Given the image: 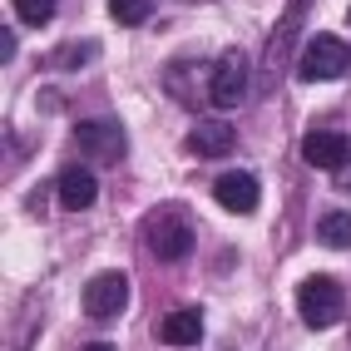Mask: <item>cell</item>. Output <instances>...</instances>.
Listing matches in <instances>:
<instances>
[{
  "label": "cell",
  "instance_id": "ac0fdd59",
  "mask_svg": "<svg viewBox=\"0 0 351 351\" xmlns=\"http://www.w3.org/2000/svg\"><path fill=\"white\" fill-rule=\"evenodd\" d=\"M346 15H351V10H346Z\"/></svg>",
  "mask_w": 351,
  "mask_h": 351
},
{
  "label": "cell",
  "instance_id": "4fadbf2b",
  "mask_svg": "<svg viewBox=\"0 0 351 351\" xmlns=\"http://www.w3.org/2000/svg\"><path fill=\"white\" fill-rule=\"evenodd\" d=\"M317 243L322 247H351V208H332V213L317 218Z\"/></svg>",
  "mask_w": 351,
  "mask_h": 351
},
{
  "label": "cell",
  "instance_id": "3957f363",
  "mask_svg": "<svg viewBox=\"0 0 351 351\" xmlns=\"http://www.w3.org/2000/svg\"><path fill=\"white\" fill-rule=\"evenodd\" d=\"M351 69V45H341L332 30H322L312 40H302V60H297V80L302 84H322V80H341Z\"/></svg>",
  "mask_w": 351,
  "mask_h": 351
},
{
  "label": "cell",
  "instance_id": "5b68a950",
  "mask_svg": "<svg viewBox=\"0 0 351 351\" xmlns=\"http://www.w3.org/2000/svg\"><path fill=\"white\" fill-rule=\"evenodd\" d=\"M243 99H247V55H243V50H228V55L213 64V75H208V104L238 109Z\"/></svg>",
  "mask_w": 351,
  "mask_h": 351
},
{
  "label": "cell",
  "instance_id": "8992f818",
  "mask_svg": "<svg viewBox=\"0 0 351 351\" xmlns=\"http://www.w3.org/2000/svg\"><path fill=\"white\" fill-rule=\"evenodd\" d=\"M75 149L89 154V158L114 163V158L129 154V138H124V129L114 119H84V124H75Z\"/></svg>",
  "mask_w": 351,
  "mask_h": 351
},
{
  "label": "cell",
  "instance_id": "6da1fadb",
  "mask_svg": "<svg viewBox=\"0 0 351 351\" xmlns=\"http://www.w3.org/2000/svg\"><path fill=\"white\" fill-rule=\"evenodd\" d=\"M138 238H144V247L158 257V263H183V257L193 252V218L183 213L178 203H163L154 208V213L138 223Z\"/></svg>",
  "mask_w": 351,
  "mask_h": 351
},
{
  "label": "cell",
  "instance_id": "2e32d148",
  "mask_svg": "<svg viewBox=\"0 0 351 351\" xmlns=\"http://www.w3.org/2000/svg\"><path fill=\"white\" fill-rule=\"evenodd\" d=\"M0 60H15V30H0Z\"/></svg>",
  "mask_w": 351,
  "mask_h": 351
},
{
  "label": "cell",
  "instance_id": "5bb4252c",
  "mask_svg": "<svg viewBox=\"0 0 351 351\" xmlns=\"http://www.w3.org/2000/svg\"><path fill=\"white\" fill-rule=\"evenodd\" d=\"M109 15H114V25H144V20L154 15V0H104Z\"/></svg>",
  "mask_w": 351,
  "mask_h": 351
},
{
  "label": "cell",
  "instance_id": "7a4b0ae2",
  "mask_svg": "<svg viewBox=\"0 0 351 351\" xmlns=\"http://www.w3.org/2000/svg\"><path fill=\"white\" fill-rule=\"evenodd\" d=\"M341 307H346V292H341L337 277L312 272V277H302V282H297V312H302V322H307L312 332L337 326L341 322Z\"/></svg>",
  "mask_w": 351,
  "mask_h": 351
},
{
  "label": "cell",
  "instance_id": "e0dca14e",
  "mask_svg": "<svg viewBox=\"0 0 351 351\" xmlns=\"http://www.w3.org/2000/svg\"><path fill=\"white\" fill-rule=\"evenodd\" d=\"M337 178H341V189H351V173H337Z\"/></svg>",
  "mask_w": 351,
  "mask_h": 351
},
{
  "label": "cell",
  "instance_id": "277c9868",
  "mask_svg": "<svg viewBox=\"0 0 351 351\" xmlns=\"http://www.w3.org/2000/svg\"><path fill=\"white\" fill-rule=\"evenodd\" d=\"M80 302H84V312L95 317V322H114V317L129 307V277L124 272H95L84 282Z\"/></svg>",
  "mask_w": 351,
  "mask_h": 351
},
{
  "label": "cell",
  "instance_id": "9a60e30c",
  "mask_svg": "<svg viewBox=\"0 0 351 351\" xmlns=\"http://www.w3.org/2000/svg\"><path fill=\"white\" fill-rule=\"evenodd\" d=\"M10 5H15V15L20 20H25V25H50V20H55V5H60V0H10Z\"/></svg>",
  "mask_w": 351,
  "mask_h": 351
},
{
  "label": "cell",
  "instance_id": "ba28073f",
  "mask_svg": "<svg viewBox=\"0 0 351 351\" xmlns=\"http://www.w3.org/2000/svg\"><path fill=\"white\" fill-rule=\"evenodd\" d=\"M213 203L228 208V213H238V218H247V213H257V203H263V189H257L252 173L232 169V173H218L213 178Z\"/></svg>",
  "mask_w": 351,
  "mask_h": 351
},
{
  "label": "cell",
  "instance_id": "30bf717a",
  "mask_svg": "<svg viewBox=\"0 0 351 351\" xmlns=\"http://www.w3.org/2000/svg\"><path fill=\"white\" fill-rule=\"evenodd\" d=\"M302 10H307V0H292L287 5V15H282V25L272 30V40H267V69L272 75H282L287 69V60H292V50H297V25H302Z\"/></svg>",
  "mask_w": 351,
  "mask_h": 351
},
{
  "label": "cell",
  "instance_id": "7c38bea8",
  "mask_svg": "<svg viewBox=\"0 0 351 351\" xmlns=\"http://www.w3.org/2000/svg\"><path fill=\"white\" fill-rule=\"evenodd\" d=\"M189 149L203 154V158H228L232 149H238V134H232V124H193Z\"/></svg>",
  "mask_w": 351,
  "mask_h": 351
},
{
  "label": "cell",
  "instance_id": "8fae6325",
  "mask_svg": "<svg viewBox=\"0 0 351 351\" xmlns=\"http://www.w3.org/2000/svg\"><path fill=\"white\" fill-rule=\"evenodd\" d=\"M158 337L169 341V346H198V341H203V312H198V307L169 312V317H163V326H158Z\"/></svg>",
  "mask_w": 351,
  "mask_h": 351
},
{
  "label": "cell",
  "instance_id": "52a82bcc",
  "mask_svg": "<svg viewBox=\"0 0 351 351\" xmlns=\"http://www.w3.org/2000/svg\"><path fill=\"white\" fill-rule=\"evenodd\" d=\"M302 163H312L322 173H341L351 163V138L341 129H312L302 138Z\"/></svg>",
  "mask_w": 351,
  "mask_h": 351
},
{
  "label": "cell",
  "instance_id": "9c48e42d",
  "mask_svg": "<svg viewBox=\"0 0 351 351\" xmlns=\"http://www.w3.org/2000/svg\"><path fill=\"white\" fill-rule=\"evenodd\" d=\"M55 189H60V208H69V213H84V208H95V198H99L95 173L80 169V163H69V169L55 178Z\"/></svg>",
  "mask_w": 351,
  "mask_h": 351
}]
</instances>
